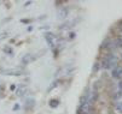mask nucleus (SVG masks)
<instances>
[{
  "label": "nucleus",
  "mask_w": 122,
  "mask_h": 114,
  "mask_svg": "<svg viewBox=\"0 0 122 114\" xmlns=\"http://www.w3.org/2000/svg\"><path fill=\"white\" fill-rule=\"evenodd\" d=\"M102 64H103L102 66H103V67H105V69L115 67V66H116V64H117V57L114 55V54H110V55H108L105 59L103 60Z\"/></svg>",
  "instance_id": "obj_1"
},
{
  "label": "nucleus",
  "mask_w": 122,
  "mask_h": 114,
  "mask_svg": "<svg viewBox=\"0 0 122 114\" xmlns=\"http://www.w3.org/2000/svg\"><path fill=\"white\" fill-rule=\"evenodd\" d=\"M91 112H92V106L88 101L82 103L81 107H80V110H79L80 114H91Z\"/></svg>",
  "instance_id": "obj_2"
},
{
  "label": "nucleus",
  "mask_w": 122,
  "mask_h": 114,
  "mask_svg": "<svg viewBox=\"0 0 122 114\" xmlns=\"http://www.w3.org/2000/svg\"><path fill=\"white\" fill-rule=\"evenodd\" d=\"M111 75H112V77H115V78L122 77V67H121V66H115V67L112 69Z\"/></svg>",
  "instance_id": "obj_3"
},
{
  "label": "nucleus",
  "mask_w": 122,
  "mask_h": 114,
  "mask_svg": "<svg viewBox=\"0 0 122 114\" xmlns=\"http://www.w3.org/2000/svg\"><path fill=\"white\" fill-rule=\"evenodd\" d=\"M7 75H12V76H20L21 75V71H17V70H9L6 71Z\"/></svg>",
  "instance_id": "obj_4"
},
{
  "label": "nucleus",
  "mask_w": 122,
  "mask_h": 114,
  "mask_svg": "<svg viewBox=\"0 0 122 114\" xmlns=\"http://www.w3.org/2000/svg\"><path fill=\"white\" fill-rule=\"evenodd\" d=\"M114 43L116 44V47H122V37H118L114 41Z\"/></svg>",
  "instance_id": "obj_5"
},
{
  "label": "nucleus",
  "mask_w": 122,
  "mask_h": 114,
  "mask_svg": "<svg viewBox=\"0 0 122 114\" xmlns=\"http://www.w3.org/2000/svg\"><path fill=\"white\" fill-rule=\"evenodd\" d=\"M116 110H117L118 113H121V114H122V101L116 103Z\"/></svg>",
  "instance_id": "obj_6"
},
{
  "label": "nucleus",
  "mask_w": 122,
  "mask_h": 114,
  "mask_svg": "<svg viewBox=\"0 0 122 114\" xmlns=\"http://www.w3.org/2000/svg\"><path fill=\"white\" fill-rule=\"evenodd\" d=\"M50 106H51V107H57V106H58V101H57V100H52V101L50 102Z\"/></svg>",
  "instance_id": "obj_7"
},
{
  "label": "nucleus",
  "mask_w": 122,
  "mask_h": 114,
  "mask_svg": "<svg viewBox=\"0 0 122 114\" xmlns=\"http://www.w3.org/2000/svg\"><path fill=\"white\" fill-rule=\"evenodd\" d=\"M46 40H47V42L52 46V35H51V34H47V35H46Z\"/></svg>",
  "instance_id": "obj_8"
},
{
  "label": "nucleus",
  "mask_w": 122,
  "mask_h": 114,
  "mask_svg": "<svg viewBox=\"0 0 122 114\" xmlns=\"http://www.w3.org/2000/svg\"><path fill=\"white\" fill-rule=\"evenodd\" d=\"M5 36H6V32H4V34H1V35H0V40L5 39Z\"/></svg>",
  "instance_id": "obj_9"
},
{
  "label": "nucleus",
  "mask_w": 122,
  "mask_h": 114,
  "mask_svg": "<svg viewBox=\"0 0 122 114\" xmlns=\"http://www.w3.org/2000/svg\"><path fill=\"white\" fill-rule=\"evenodd\" d=\"M118 88H120V89H121V90H122V80H121V82H120V83H118Z\"/></svg>",
  "instance_id": "obj_10"
},
{
  "label": "nucleus",
  "mask_w": 122,
  "mask_h": 114,
  "mask_svg": "<svg viewBox=\"0 0 122 114\" xmlns=\"http://www.w3.org/2000/svg\"><path fill=\"white\" fill-rule=\"evenodd\" d=\"M93 70H94V71H97V70H98V64H96V66L93 67Z\"/></svg>",
  "instance_id": "obj_11"
},
{
  "label": "nucleus",
  "mask_w": 122,
  "mask_h": 114,
  "mask_svg": "<svg viewBox=\"0 0 122 114\" xmlns=\"http://www.w3.org/2000/svg\"><path fill=\"white\" fill-rule=\"evenodd\" d=\"M121 58H122V53H121Z\"/></svg>",
  "instance_id": "obj_12"
}]
</instances>
